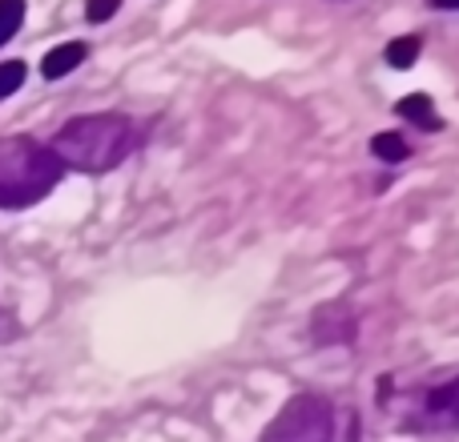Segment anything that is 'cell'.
Listing matches in <instances>:
<instances>
[{
	"label": "cell",
	"instance_id": "obj_8",
	"mask_svg": "<svg viewBox=\"0 0 459 442\" xmlns=\"http://www.w3.org/2000/svg\"><path fill=\"white\" fill-rule=\"evenodd\" d=\"M371 153L383 157L387 166H399V161L411 157V145L403 141V133H375L371 137Z\"/></svg>",
	"mask_w": 459,
	"mask_h": 442
},
{
	"label": "cell",
	"instance_id": "obj_10",
	"mask_svg": "<svg viewBox=\"0 0 459 442\" xmlns=\"http://www.w3.org/2000/svg\"><path fill=\"white\" fill-rule=\"evenodd\" d=\"M21 21H24V0H0V45H8L16 37Z\"/></svg>",
	"mask_w": 459,
	"mask_h": 442
},
{
	"label": "cell",
	"instance_id": "obj_2",
	"mask_svg": "<svg viewBox=\"0 0 459 442\" xmlns=\"http://www.w3.org/2000/svg\"><path fill=\"white\" fill-rule=\"evenodd\" d=\"M65 166L48 145L32 137H4L0 141V209L37 206L56 190Z\"/></svg>",
	"mask_w": 459,
	"mask_h": 442
},
{
	"label": "cell",
	"instance_id": "obj_1",
	"mask_svg": "<svg viewBox=\"0 0 459 442\" xmlns=\"http://www.w3.org/2000/svg\"><path fill=\"white\" fill-rule=\"evenodd\" d=\"M137 125L121 113H85V117L65 121V129L53 137L48 149L61 157L65 169L81 174H109L134 153Z\"/></svg>",
	"mask_w": 459,
	"mask_h": 442
},
{
	"label": "cell",
	"instance_id": "obj_9",
	"mask_svg": "<svg viewBox=\"0 0 459 442\" xmlns=\"http://www.w3.org/2000/svg\"><path fill=\"white\" fill-rule=\"evenodd\" d=\"M415 61H420V37H395L387 45V64H395V69H411Z\"/></svg>",
	"mask_w": 459,
	"mask_h": 442
},
{
	"label": "cell",
	"instance_id": "obj_5",
	"mask_svg": "<svg viewBox=\"0 0 459 442\" xmlns=\"http://www.w3.org/2000/svg\"><path fill=\"white\" fill-rule=\"evenodd\" d=\"M423 414H428V427H459V374L431 390Z\"/></svg>",
	"mask_w": 459,
	"mask_h": 442
},
{
	"label": "cell",
	"instance_id": "obj_11",
	"mask_svg": "<svg viewBox=\"0 0 459 442\" xmlns=\"http://www.w3.org/2000/svg\"><path fill=\"white\" fill-rule=\"evenodd\" d=\"M24 64L21 61H4L0 64V97H8V93H16V89L24 85Z\"/></svg>",
	"mask_w": 459,
	"mask_h": 442
},
{
	"label": "cell",
	"instance_id": "obj_3",
	"mask_svg": "<svg viewBox=\"0 0 459 442\" xmlns=\"http://www.w3.org/2000/svg\"><path fill=\"white\" fill-rule=\"evenodd\" d=\"M258 442H334V406L323 395H294Z\"/></svg>",
	"mask_w": 459,
	"mask_h": 442
},
{
	"label": "cell",
	"instance_id": "obj_6",
	"mask_svg": "<svg viewBox=\"0 0 459 442\" xmlns=\"http://www.w3.org/2000/svg\"><path fill=\"white\" fill-rule=\"evenodd\" d=\"M85 56H89V45H85V40H69V45H56L53 53L40 61V72H45L48 81H61L65 72H73L81 61H85Z\"/></svg>",
	"mask_w": 459,
	"mask_h": 442
},
{
	"label": "cell",
	"instance_id": "obj_12",
	"mask_svg": "<svg viewBox=\"0 0 459 442\" xmlns=\"http://www.w3.org/2000/svg\"><path fill=\"white\" fill-rule=\"evenodd\" d=\"M121 8V0H85V16L93 24H101V21H109L113 13Z\"/></svg>",
	"mask_w": 459,
	"mask_h": 442
},
{
	"label": "cell",
	"instance_id": "obj_4",
	"mask_svg": "<svg viewBox=\"0 0 459 442\" xmlns=\"http://www.w3.org/2000/svg\"><path fill=\"white\" fill-rule=\"evenodd\" d=\"M355 330H359V318L351 306L342 302H331V306H318L315 318H310V338L318 346H347L355 342Z\"/></svg>",
	"mask_w": 459,
	"mask_h": 442
},
{
	"label": "cell",
	"instance_id": "obj_13",
	"mask_svg": "<svg viewBox=\"0 0 459 442\" xmlns=\"http://www.w3.org/2000/svg\"><path fill=\"white\" fill-rule=\"evenodd\" d=\"M16 334H21V326H16V318L8 314V310H0V342H13Z\"/></svg>",
	"mask_w": 459,
	"mask_h": 442
},
{
	"label": "cell",
	"instance_id": "obj_14",
	"mask_svg": "<svg viewBox=\"0 0 459 442\" xmlns=\"http://www.w3.org/2000/svg\"><path fill=\"white\" fill-rule=\"evenodd\" d=\"M428 4H436V8H452V13H459V0H428Z\"/></svg>",
	"mask_w": 459,
	"mask_h": 442
},
{
	"label": "cell",
	"instance_id": "obj_7",
	"mask_svg": "<svg viewBox=\"0 0 459 442\" xmlns=\"http://www.w3.org/2000/svg\"><path fill=\"white\" fill-rule=\"evenodd\" d=\"M395 113L403 121H411V125H420V129H439L444 125V121L436 117V109H431V101H428V93H411V97H403V101L395 105Z\"/></svg>",
	"mask_w": 459,
	"mask_h": 442
}]
</instances>
